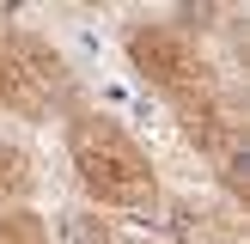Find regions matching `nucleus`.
I'll return each instance as SVG.
<instances>
[{
    "instance_id": "f257e3e1",
    "label": "nucleus",
    "mask_w": 250,
    "mask_h": 244,
    "mask_svg": "<svg viewBox=\"0 0 250 244\" xmlns=\"http://www.w3.org/2000/svg\"><path fill=\"white\" fill-rule=\"evenodd\" d=\"M67 159H73V177L80 189L92 195L98 207H116V214H153L159 207V177H153V159L141 153L122 122L110 116H73L67 122Z\"/></svg>"
},
{
    "instance_id": "f03ea898",
    "label": "nucleus",
    "mask_w": 250,
    "mask_h": 244,
    "mask_svg": "<svg viewBox=\"0 0 250 244\" xmlns=\"http://www.w3.org/2000/svg\"><path fill=\"white\" fill-rule=\"evenodd\" d=\"M67 92H73V80L55 49H43L37 37H0V110L43 116V110L67 104Z\"/></svg>"
},
{
    "instance_id": "7ed1b4c3",
    "label": "nucleus",
    "mask_w": 250,
    "mask_h": 244,
    "mask_svg": "<svg viewBox=\"0 0 250 244\" xmlns=\"http://www.w3.org/2000/svg\"><path fill=\"white\" fill-rule=\"evenodd\" d=\"M31 153H24L19 141H0V207H19L24 195H31Z\"/></svg>"
},
{
    "instance_id": "20e7f679",
    "label": "nucleus",
    "mask_w": 250,
    "mask_h": 244,
    "mask_svg": "<svg viewBox=\"0 0 250 244\" xmlns=\"http://www.w3.org/2000/svg\"><path fill=\"white\" fill-rule=\"evenodd\" d=\"M0 244H49V232L31 207H0Z\"/></svg>"
}]
</instances>
